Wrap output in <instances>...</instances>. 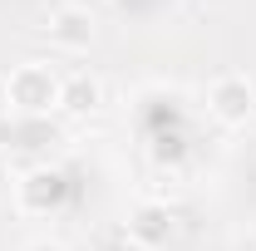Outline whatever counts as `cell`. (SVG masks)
Returning <instances> with one entry per match:
<instances>
[{
  "instance_id": "cell-1",
  "label": "cell",
  "mask_w": 256,
  "mask_h": 251,
  "mask_svg": "<svg viewBox=\"0 0 256 251\" xmlns=\"http://www.w3.org/2000/svg\"><path fill=\"white\" fill-rule=\"evenodd\" d=\"M5 104H15V114H25V118H40V114L60 108V79L40 64H20L5 79Z\"/></svg>"
},
{
  "instance_id": "cell-2",
  "label": "cell",
  "mask_w": 256,
  "mask_h": 251,
  "mask_svg": "<svg viewBox=\"0 0 256 251\" xmlns=\"http://www.w3.org/2000/svg\"><path fill=\"white\" fill-rule=\"evenodd\" d=\"M207 108H212V118H222V124H246L252 108H256V89L242 74H222V79L207 89Z\"/></svg>"
},
{
  "instance_id": "cell-3",
  "label": "cell",
  "mask_w": 256,
  "mask_h": 251,
  "mask_svg": "<svg viewBox=\"0 0 256 251\" xmlns=\"http://www.w3.org/2000/svg\"><path fill=\"white\" fill-rule=\"evenodd\" d=\"M64 202H69V182L54 168H34L30 178L20 182V207L25 212H60Z\"/></svg>"
},
{
  "instance_id": "cell-4",
  "label": "cell",
  "mask_w": 256,
  "mask_h": 251,
  "mask_svg": "<svg viewBox=\"0 0 256 251\" xmlns=\"http://www.w3.org/2000/svg\"><path fill=\"white\" fill-rule=\"evenodd\" d=\"M50 40H54L60 50H89V40H94V15H89L84 5H60V10L50 15Z\"/></svg>"
},
{
  "instance_id": "cell-5",
  "label": "cell",
  "mask_w": 256,
  "mask_h": 251,
  "mask_svg": "<svg viewBox=\"0 0 256 251\" xmlns=\"http://www.w3.org/2000/svg\"><path fill=\"white\" fill-rule=\"evenodd\" d=\"M128 236H133L138 246H148V251L168 246V236H172V212H168L162 202H143V207L133 212V222H128Z\"/></svg>"
},
{
  "instance_id": "cell-6",
  "label": "cell",
  "mask_w": 256,
  "mask_h": 251,
  "mask_svg": "<svg viewBox=\"0 0 256 251\" xmlns=\"http://www.w3.org/2000/svg\"><path fill=\"white\" fill-rule=\"evenodd\" d=\"M94 104H98V84L89 79V74H74V79L60 84V108H69V114H89Z\"/></svg>"
},
{
  "instance_id": "cell-7",
  "label": "cell",
  "mask_w": 256,
  "mask_h": 251,
  "mask_svg": "<svg viewBox=\"0 0 256 251\" xmlns=\"http://www.w3.org/2000/svg\"><path fill=\"white\" fill-rule=\"evenodd\" d=\"M162 5H168V0H118V10H124V15H133V20H153Z\"/></svg>"
},
{
  "instance_id": "cell-8",
  "label": "cell",
  "mask_w": 256,
  "mask_h": 251,
  "mask_svg": "<svg viewBox=\"0 0 256 251\" xmlns=\"http://www.w3.org/2000/svg\"><path fill=\"white\" fill-rule=\"evenodd\" d=\"M25 251H64L60 242H34V246H25Z\"/></svg>"
}]
</instances>
